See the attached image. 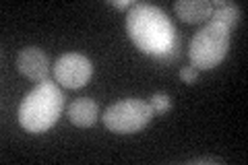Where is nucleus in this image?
I'll list each match as a JSON object with an SVG mask.
<instances>
[{"label":"nucleus","instance_id":"nucleus-11","mask_svg":"<svg viewBox=\"0 0 248 165\" xmlns=\"http://www.w3.org/2000/svg\"><path fill=\"white\" fill-rule=\"evenodd\" d=\"M151 107H153V114H166L168 109H170V105H172V101H170V97L166 95V93H153L151 95Z\"/></svg>","mask_w":248,"mask_h":165},{"label":"nucleus","instance_id":"nucleus-10","mask_svg":"<svg viewBox=\"0 0 248 165\" xmlns=\"http://www.w3.org/2000/svg\"><path fill=\"white\" fill-rule=\"evenodd\" d=\"M178 56H180V37L174 39V42L170 44L168 48L159 54V56H155V60L161 62V64H170V62L178 60Z\"/></svg>","mask_w":248,"mask_h":165},{"label":"nucleus","instance_id":"nucleus-8","mask_svg":"<svg viewBox=\"0 0 248 165\" xmlns=\"http://www.w3.org/2000/svg\"><path fill=\"white\" fill-rule=\"evenodd\" d=\"M174 11L184 23H203L213 15L211 0H178L174 2Z\"/></svg>","mask_w":248,"mask_h":165},{"label":"nucleus","instance_id":"nucleus-2","mask_svg":"<svg viewBox=\"0 0 248 165\" xmlns=\"http://www.w3.org/2000/svg\"><path fill=\"white\" fill-rule=\"evenodd\" d=\"M64 109V95L50 78L37 83L19 105V124L31 135L50 130Z\"/></svg>","mask_w":248,"mask_h":165},{"label":"nucleus","instance_id":"nucleus-12","mask_svg":"<svg viewBox=\"0 0 248 165\" xmlns=\"http://www.w3.org/2000/svg\"><path fill=\"white\" fill-rule=\"evenodd\" d=\"M197 76H199V70L195 68V66H184V68H180V78L184 83H195L197 81Z\"/></svg>","mask_w":248,"mask_h":165},{"label":"nucleus","instance_id":"nucleus-1","mask_svg":"<svg viewBox=\"0 0 248 165\" xmlns=\"http://www.w3.org/2000/svg\"><path fill=\"white\" fill-rule=\"evenodd\" d=\"M126 31L143 54L159 56L170 44L178 39V29L172 19L153 4L135 2L126 15Z\"/></svg>","mask_w":248,"mask_h":165},{"label":"nucleus","instance_id":"nucleus-14","mask_svg":"<svg viewBox=\"0 0 248 165\" xmlns=\"http://www.w3.org/2000/svg\"><path fill=\"white\" fill-rule=\"evenodd\" d=\"M110 4L116 6V9H130L135 2H130V0H110Z\"/></svg>","mask_w":248,"mask_h":165},{"label":"nucleus","instance_id":"nucleus-6","mask_svg":"<svg viewBox=\"0 0 248 165\" xmlns=\"http://www.w3.org/2000/svg\"><path fill=\"white\" fill-rule=\"evenodd\" d=\"M17 68L23 76H27L29 81H33V83H44L50 78L48 54H46L42 48H35V45H29V48H23L19 52Z\"/></svg>","mask_w":248,"mask_h":165},{"label":"nucleus","instance_id":"nucleus-7","mask_svg":"<svg viewBox=\"0 0 248 165\" xmlns=\"http://www.w3.org/2000/svg\"><path fill=\"white\" fill-rule=\"evenodd\" d=\"M66 116L71 124L79 128H89L97 122V116H99V107L95 104V99L91 97H79L75 99L71 105L66 109Z\"/></svg>","mask_w":248,"mask_h":165},{"label":"nucleus","instance_id":"nucleus-5","mask_svg":"<svg viewBox=\"0 0 248 165\" xmlns=\"http://www.w3.org/2000/svg\"><path fill=\"white\" fill-rule=\"evenodd\" d=\"M93 75V64L87 56L77 52L62 54L54 64V78L56 83L66 89H79L91 78Z\"/></svg>","mask_w":248,"mask_h":165},{"label":"nucleus","instance_id":"nucleus-13","mask_svg":"<svg viewBox=\"0 0 248 165\" xmlns=\"http://www.w3.org/2000/svg\"><path fill=\"white\" fill-rule=\"evenodd\" d=\"M188 163L190 165H199V163H223V161L217 159V157H199V159H190Z\"/></svg>","mask_w":248,"mask_h":165},{"label":"nucleus","instance_id":"nucleus-9","mask_svg":"<svg viewBox=\"0 0 248 165\" xmlns=\"http://www.w3.org/2000/svg\"><path fill=\"white\" fill-rule=\"evenodd\" d=\"M211 21H219V23H223V25H226L232 31V29L238 25V21H240V9H238V4L228 2V6H223V9H213Z\"/></svg>","mask_w":248,"mask_h":165},{"label":"nucleus","instance_id":"nucleus-3","mask_svg":"<svg viewBox=\"0 0 248 165\" xmlns=\"http://www.w3.org/2000/svg\"><path fill=\"white\" fill-rule=\"evenodd\" d=\"M230 50V29L219 21L209 19L190 39V64L197 70L215 68Z\"/></svg>","mask_w":248,"mask_h":165},{"label":"nucleus","instance_id":"nucleus-4","mask_svg":"<svg viewBox=\"0 0 248 165\" xmlns=\"http://www.w3.org/2000/svg\"><path fill=\"white\" fill-rule=\"evenodd\" d=\"M153 116L155 114L149 101L139 99V97H128L112 104L104 112L102 120L110 132H116V135H135V132H141L151 122Z\"/></svg>","mask_w":248,"mask_h":165}]
</instances>
